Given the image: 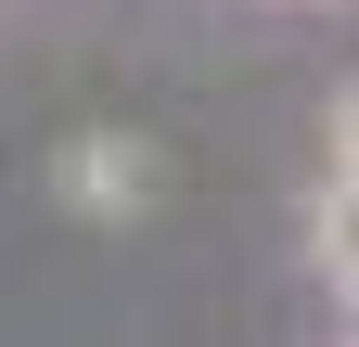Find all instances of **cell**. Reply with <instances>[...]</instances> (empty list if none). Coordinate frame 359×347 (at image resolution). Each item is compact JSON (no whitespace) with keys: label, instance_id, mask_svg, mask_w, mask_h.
<instances>
[{"label":"cell","instance_id":"1","mask_svg":"<svg viewBox=\"0 0 359 347\" xmlns=\"http://www.w3.org/2000/svg\"><path fill=\"white\" fill-rule=\"evenodd\" d=\"M52 193L77 206V219H142V206H154V142H128V129H77V142L52 155Z\"/></svg>","mask_w":359,"mask_h":347}]
</instances>
